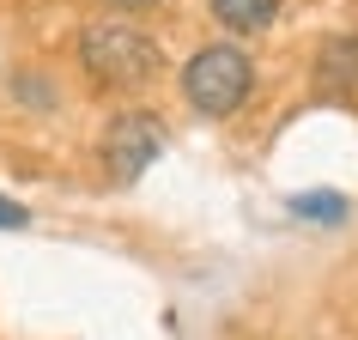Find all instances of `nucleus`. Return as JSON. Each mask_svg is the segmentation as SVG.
Masks as SVG:
<instances>
[{"mask_svg":"<svg viewBox=\"0 0 358 340\" xmlns=\"http://www.w3.org/2000/svg\"><path fill=\"white\" fill-rule=\"evenodd\" d=\"M176 92L194 115H237L255 97V55L243 43H207L176 67Z\"/></svg>","mask_w":358,"mask_h":340,"instance_id":"nucleus-2","label":"nucleus"},{"mask_svg":"<svg viewBox=\"0 0 358 340\" xmlns=\"http://www.w3.org/2000/svg\"><path fill=\"white\" fill-rule=\"evenodd\" d=\"M213 19L231 24L237 37H262L267 24L280 19V0H213Z\"/></svg>","mask_w":358,"mask_h":340,"instance_id":"nucleus-5","label":"nucleus"},{"mask_svg":"<svg viewBox=\"0 0 358 340\" xmlns=\"http://www.w3.org/2000/svg\"><path fill=\"white\" fill-rule=\"evenodd\" d=\"M79 67L103 92H140L164 73V49L152 31H140L128 19H97L79 31Z\"/></svg>","mask_w":358,"mask_h":340,"instance_id":"nucleus-1","label":"nucleus"},{"mask_svg":"<svg viewBox=\"0 0 358 340\" xmlns=\"http://www.w3.org/2000/svg\"><path fill=\"white\" fill-rule=\"evenodd\" d=\"M164 146H170V134H164V122L152 110H122V115H110V128H103V170H110V183H140L158 158H164Z\"/></svg>","mask_w":358,"mask_h":340,"instance_id":"nucleus-3","label":"nucleus"},{"mask_svg":"<svg viewBox=\"0 0 358 340\" xmlns=\"http://www.w3.org/2000/svg\"><path fill=\"white\" fill-rule=\"evenodd\" d=\"M285 213H292V219H303V225H340V219L352 213V201H346V194H334V189H303V194H292V201H285Z\"/></svg>","mask_w":358,"mask_h":340,"instance_id":"nucleus-6","label":"nucleus"},{"mask_svg":"<svg viewBox=\"0 0 358 340\" xmlns=\"http://www.w3.org/2000/svg\"><path fill=\"white\" fill-rule=\"evenodd\" d=\"M110 6H122V13H152L158 0H110Z\"/></svg>","mask_w":358,"mask_h":340,"instance_id":"nucleus-8","label":"nucleus"},{"mask_svg":"<svg viewBox=\"0 0 358 340\" xmlns=\"http://www.w3.org/2000/svg\"><path fill=\"white\" fill-rule=\"evenodd\" d=\"M322 92H358V37H328L310 61Z\"/></svg>","mask_w":358,"mask_h":340,"instance_id":"nucleus-4","label":"nucleus"},{"mask_svg":"<svg viewBox=\"0 0 358 340\" xmlns=\"http://www.w3.org/2000/svg\"><path fill=\"white\" fill-rule=\"evenodd\" d=\"M31 225V207H19L13 194H0V231H24Z\"/></svg>","mask_w":358,"mask_h":340,"instance_id":"nucleus-7","label":"nucleus"}]
</instances>
